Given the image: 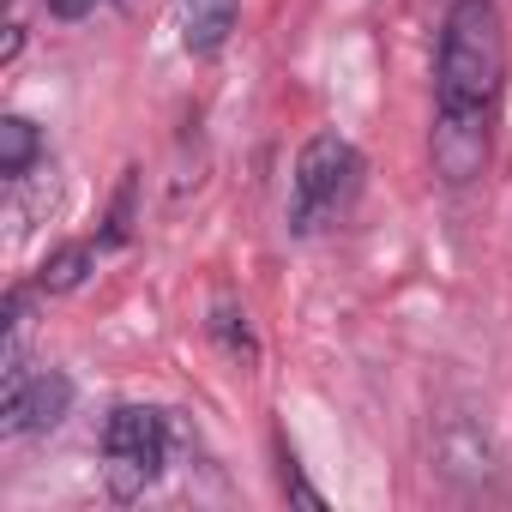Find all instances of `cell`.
I'll return each instance as SVG.
<instances>
[{
    "label": "cell",
    "instance_id": "cell-1",
    "mask_svg": "<svg viewBox=\"0 0 512 512\" xmlns=\"http://www.w3.org/2000/svg\"><path fill=\"white\" fill-rule=\"evenodd\" d=\"M506 85V31L494 0H452L434 55V127L428 157L446 187L482 181L494 157V109Z\"/></svg>",
    "mask_w": 512,
    "mask_h": 512
},
{
    "label": "cell",
    "instance_id": "cell-2",
    "mask_svg": "<svg viewBox=\"0 0 512 512\" xmlns=\"http://www.w3.org/2000/svg\"><path fill=\"white\" fill-rule=\"evenodd\" d=\"M362 175H368V163L344 133H314L296 157V175H290V229L314 235V229L338 223L356 205Z\"/></svg>",
    "mask_w": 512,
    "mask_h": 512
},
{
    "label": "cell",
    "instance_id": "cell-3",
    "mask_svg": "<svg viewBox=\"0 0 512 512\" xmlns=\"http://www.w3.org/2000/svg\"><path fill=\"white\" fill-rule=\"evenodd\" d=\"M428 458H434V476L470 500H500L506 494V464H500V446L488 434V422L464 404H440L434 410V434H428Z\"/></svg>",
    "mask_w": 512,
    "mask_h": 512
},
{
    "label": "cell",
    "instance_id": "cell-4",
    "mask_svg": "<svg viewBox=\"0 0 512 512\" xmlns=\"http://www.w3.org/2000/svg\"><path fill=\"white\" fill-rule=\"evenodd\" d=\"M103 476L115 500H139L169 464V416L151 404H115L103 422Z\"/></svg>",
    "mask_w": 512,
    "mask_h": 512
},
{
    "label": "cell",
    "instance_id": "cell-5",
    "mask_svg": "<svg viewBox=\"0 0 512 512\" xmlns=\"http://www.w3.org/2000/svg\"><path fill=\"white\" fill-rule=\"evenodd\" d=\"M67 410H73V380H67L61 368H37V374H25L19 386L0 392V428H7V434L61 428Z\"/></svg>",
    "mask_w": 512,
    "mask_h": 512
},
{
    "label": "cell",
    "instance_id": "cell-6",
    "mask_svg": "<svg viewBox=\"0 0 512 512\" xmlns=\"http://www.w3.org/2000/svg\"><path fill=\"white\" fill-rule=\"evenodd\" d=\"M235 13H241V0H175V25H181V49L211 61L229 31H235Z\"/></svg>",
    "mask_w": 512,
    "mask_h": 512
},
{
    "label": "cell",
    "instance_id": "cell-7",
    "mask_svg": "<svg viewBox=\"0 0 512 512\" xmlns=\"http://www.w3.org/2000/svg\"><path fill=\"white\" fill-rule=\"evenodd\" d=\"M37 157H43L37 121H25V115H7V121H0V175H7V181H25V175L37 169Z\"/></svg>",
    "mask_w": 512,
    "mask_h": 512
},
{
    "label": "cell",
    "instance_id": "cell-8",
    "mask_svg": "<svg viewBox=\"0 0 512 512\" xmlns=\"http://www.w3.org/2000/svg\"><path fill=\"white\" fill-rule=\"evenodd\" d=\"M91 266H97V247H91V241H67V247H55L49 260H43V272H37V290H49V296H67V290H79V284L91 278Z\"/></svg>",
    "mask_w": 512,
    "mask_h": 512
},
{
    "label": "cell",
    "instance_id": "cell-9",
    "mask_svg": "<svg viewBox=\"0 0 512 512\" xmlns=\"http://www.w3.org/2000/svg\"><path fill=\"white\" fill-rule=\"evenodd\" d=\"M211 332H217V338H223V344H229L235 356H253V338H247V326H235V314H229V308H223V314L211 320Z\"/></svg>",
    "mask_w": 512,
    "mask_h": 512
},
{
    "label": "cell",
    "instance_id": "cell-10",
    "mask_svg": "<svg viewBox=\"0 0 512 512\" xmlns=\"http://www.w3.org/2000/svg\"><path fill=\"white\" fill-rule=\"evenodd\" d=\"M284 494H290V500H302V506H314V512L326 506V500H320V488H308V482H302L296 458H284Z\"/></svg>",
    "mask_w": 512,
    "mask_h": 512
},
{
    "label": "cell",
    "instance_id": "cell-11",
    "mask_svg": "<svg viewBox=\"0 0 512 512\" xmlns=\"http://www.w3.org/2000/svg\"><path fill=\"white\" fill-rule=\"evenodd\" d=\"M43 7H49L55 19H85V13L97 7V0H43Z\"/></svg>",
    "mask_w": 512,
    "mask_h": 512
}]
</instances>
